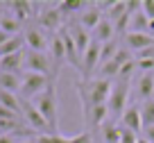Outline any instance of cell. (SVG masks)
Instances as JSON below:
<instances>
[{
	"mask_svg": "<svg viewBox=\"0 0 154 143\" xmlns=\"http://www.w3.org/2000/svg\"><path fill=\"white\" fill-rule=\"evenodd\" d=\"M32 102H34V107L41 111L45 123L50 125V132L59 134V111H57V89H54V80H50L48 89L41 95H36Z\"/></svg>",
	"mask_w": 154,
	"mask_h": 143,
	"instance_id": "cell-1",
	"label": "cell"
},
{
	"mask_svg": "<svg viewBox=\"0 0 154 143\" xmlns=\"http://www.w3.org/2000/svg\"><path fill=\"white\" fill-rule=\"evenodd\" d=\"M127 102H129V80H118L111 89V95H109V116L111 120L120 123L122 114L127 111Z\"/></svg>",
	"mask_w": 154,
	"mask_h": 143,
	"instance_id": "cell-2",
	"label": "cell"
},
{
	"mask_svg": "<svg viewBox=\"0 0 154 143\" xmlns=\"http://www.w3.org/2000/svg\"><path fill=\"white\" fill-rule=\"evenodd\" d=\"M79 86H82V91L86 93L88 102H91V109H93V107H97V105H106V102H109V95H111V89H113V82L95 77V80L82 82Z\"/></svg>",
	"mask_w": 154,
	"mask_h": 143,
	"instance_id": "cell-3",
	"label": "cell"
},
{
	"mask_svg": "<svg viewBox=\"0 0 154 143\" xmlns=\"http://www.w3.org/2000/svg\"><path fill=\"white\" fill-rule=\"evenodd\" d=\"M50 84L48 75H38V73H23V82H20V98L23 100H34L36 95H41Z\"/></svg>",
	"mask_w": 154,
	"mask_h": 143,
	"instance_id": "cell-4",
	"label": "cell"
},
{
	"mask_svg": "<svg viewBox=\"0 0 154 143\" xmlns=\"http://www.w3.org/2000/svg\"><path fill=\"white\" fill-rule=\"evenodd\" d=\"M20 116H23L25 125H27L29 129H34V132H38V134H52L50 132V125L45 123V118L41 116V111L34 107L32 100H23V98H20Z\"/></svg>",
	"mask_w": 154,
	"mask_h": 143,
	"instance_id": "cell-5",
	"label": "cell"
},
{
	"mask_svg": "<svg viewBox=\"0 0 154 143\" xmlns=\"http://www.w3.org/2000/svg\"><path fill=\"white\" fill-rule=\"evenodd\" d=\"M25 73H38L52 80V62L48 52H34L25 48Z\"/></svg>",
	"mask_w": 154,
	"mask_h": 143,
	"instance_id": "cell-6",
	"label": "cell"
},
{
	"mask_svg": "<svg viewBox=\"0 0 154 143\" xmlns=\"http://www.w3.org/2000/svg\"><path fill=\"white\" fill-rule=\"evenodd\" d=\"M23 37H25V46H27V50H34V52H45V50L50 48V41H48V37H45V32L41 27L29 25V27H25Z\"/></svg>",
	"mask_w": 154,
	"mask_h": 143,
	"instance_id": "cell-7",
	"label": "cell"
},
{
	"mask_svg": "<svg viewBox=\"0 0 154 143\" xmlns=\"http://www.w3.org/2000/svg\"><path fill=\"white\" fill-rule=\"evenodd\" d=\"M48 55H50V62H52V80H57L59 71H61L66 62V48H63V41L59 34H54L52 41H50V48H48Z\"/></svg>",
	"mask_w": 154,
	"mask_h": 143,
	"instance_id": "cell-8",
	"label": "cell"
},
{
	"mask_svg": "<svg viewBox=\"0 0 154 143\" xmlns=\"http://www.w3.org/2000/svg\"><path fill=\"white\" fill-rule=\"evenodd\" d=\"M100 48L102 46L97 41H91V46L86 48V52L82 55V77L84 80L91 77L97 71V66H100Z\"/></svg>",
	"mask_w": 154,
	"mask_h": 143,
	"instance_id": "cell-9",
	"label": "cell"
},
{
	"mask_svg": "<svg viewBox=\"0 0 154 143\" xmlns=\"http://www.w3.org/2000/svg\"><path fill=\"white\" fill-rule=\"evenodd\" d=\"M125 46H127V50L140 55L143 50L154 46V37L147 34V32H127L125 34Z\"/></svg>",
	"mask_w": 154,
	"mask_h": 143,
	"instance_id": "cell-10",
	"label": "cell"
},
{
	"mask_svg": "<svg viewBox=\"0 0 154 143\" xmlns=\"http://www.w3.org/2000/svg\"><path fill=\"white\" fill-rule=\"evenodd\" d=\"M61 11H59V7H45V9L38 11V27H43V30H50V32H57L59 27H61Z\"/></svg>",
	"mask_w": 154,
	"mask_h": 143,
	"instance_id": "cell-11",
	"label": "cell"
},
{
	"mask_svg": "<svg viewBox=\"0 0 154 143\" xmlns=\"http://www.w3.org/2000/svg\"><path fill=\"white\" fill-rule=\"evenodd\" d=\"M59 37H61V41H63V48H66V62L70 64L72 68L82 71V55H79V50H77V46H75V41H72L70 32H68V30L63 27L61 32H59Z\"/></svg>",
	"mask_w": 154,
	"mask_h": 143,
	"instance_id": "cell-12",
	"label": "cell"
},
{
	"mask_svg": "<svg viewBox=\"0 0 154 143\" xmlns=\"http://www.w3.org/2000/svg\"><path fill=\"white\" fill-rule=\"evenodd\" d=\"M120 127L129 129V132H134V134H140V129H143V120H140V105L127 107V111L122 114V118H120Z\"/></svg>",
	"mask_w": 154,
	"mask_h": 143,
	"instance_id": "cell-13",
	"label": "cell"
},
{
	"mask_svg": "<svg viewBox=\"0 0 154 143\" xmlns=\"http://www.w3.org/2000/svg\"><path fill=\"white\" fill-rule=\"evenodd\" d=\"M25 68V50L23 52L9 55V57H0V73H11V75H20Z\"/></svg>",
	"mask_w": 154,
	"mask_h": 143,
	"instance_id": "cell-14",
	"label": "cell"
},
{
	"mask_svg": "<svg viewBox=\"0 0 154 143\" xmlns=\"http://www.w3.org/2000/svg\"><path fill=\"white\" fill-rule=\"evenodd\" d=\"M68 32H70V37H72V41H75V46H77V50H79V55H84L86 52V48L91 46V34H88V30H84L79 23H70L68 25Z\"/></svg>",
	"mask_w": 154,
	"mask_h": 143,
	"instance_id": "cell-15",
	"label": "cell"
},
{
	"mask_svg": "<svg viewBox=\"0 0 154 143\" xmlns=\"http://www.w3.org/2000/svg\"><path fill=\"white\" fill-rule=\"evenodd\" d=\"M102 21H104V14H102V11L97 9L95 5H91V7H88V9H84L82 14H79V21H77V23L82 25L84 30H88V32H93V30H95L97 25L102 23Z\"/></svg>",
	"mask_w": 154,
	"mask_h": 143,
	"instance_id": "cell-16",
	"label": "cell"
},
{
	"mask_svg": "<svg viewBox=\"0 0 154 143\" xmlns=\"http://www.w3.org/2000/svg\"><path fill=\"white\" fill-rule=\"evenodd\" d=\"M136 98H140V102L154 98V73H143L138 77V82H136Z\"/></svg>",
	"mask_w": 154,
	"mask_h": 143,
	"instance_id": "cell-17",
	"label": "cell"
},
{
	"mask_svg": "<svg viewBox=\"0 0 154 143\" xmlns=\"http://www.w3.org/2000/svg\"><path fill=\"white\" fill-rule=\"evenodd\" d=\"M113 34H116L113 23H111V21H106V16H104V21H102V23L91 32V39H93V41H97L100 46H104V43L113 41Z\"/></svg>",
	"mask_w": 154,
	"mask_h": 143,
	"instance_id": "cell-18",
	"label": "cell"
},
{
	"mask_svg": "<svg viewBox=\"0 0 154 143\" xmlns=\"http://www.w3.org/2000/svg\"><path fill=\"white\" fill-rule=\"evenodd\" d=\"M100 134H102V143H120V136H122L120 123H116V120L109 118L100 127Z\"/></svg>",
	"mask_w": 154,
	"mask_h": 143,
	"instance_id": "cell-19",
	"label": "cell"
},
{
	"mask_svg": "<svg viewBox=\"0 0 154 143\" xmlns=\"http://www.w3.org/2000/svg\"><path fill=\"white\" fill-rule=\"evenodd\" d=\"M7 7L11 9V14L16 16V18L23 23L25 18H29V16L34 14V2H27V0H11V2H7Z\"/></svg>",
	"mask_w": 154,
	"mask_h": 143,
	"instance_id": "cell-20",
	"label": "cell"
},
{
	"mask_svg": "<svg viewBox=\"0 0 154 143\" xmlns=\"http://www.w3.org/2000/svg\"><path fill=\"white\" fill-rule=\"evenodd\" d=\"M25 37L23 34H16V37H9V41L0 48V57H9V55H16V52H23L25 50Z\"/></svg>",
	"mask_w": 154,
	"mask_h": 143,
	"instance_id": "cell-21",
	"label": "cell"
},
{
	"mask_svg": "<svg viewBox=\"0 0 154 143\" xmlns=\"http://www.w3.org/2000/svg\"><path fill=\"white\" fill-rule=\"evenodd\" d=\"M0 30H2V32H7L9 34V37H16V34H23L20 32V21L16 18L14 14H2L0 16Z\"/></svg>",
	"mask_w": 154,
	"mask_h": 143,
	"instance_id": "cell-22",
	"label": "cell"
},
{
	"mask_svg": "<svg viewBox=\"0 0 154 143\" xmlns=\"http://www.w3.org/2000/svg\"><path fill=\"white\" fill-rule=\"evenodd\" d=\"M59 11H61V16L66 18V16H70V14H77V11H84V9H88V2H84V0H63V2H59Z\"/></svg>",
	"mask_w": 154,
	"mask_h": 143,
	"instance_id": "cell-23",
	"label": "cell"
},
{
	"mask_svg": "<svg viewBox=\"0 0 154 143\" xmlns=\"http://www.w3.org/2000/svg\"><path fill=\"white\" fill-rule=\"evenodd\" d=\"M23 75H11V73H0V89L9 91V93H18Z\"/></svg>",
	"mask_w": 154,
	"mask_h": 143,
	"instance_id": "cell-24",
	"label": "cell"
},
{
	"mask_svg": "<svg viewBox=\"0 0 154 143\" xmlns=\"http://www.w3.org/2000/svg\"><path fill=\"white\" fill-rule=\"evenodd\" d=\"M149 23H152V21H149L147 16L143 14V9H140V11H136V14H131L129 32H147L149 34Z\"/></svg>",
	"mask_w": 154,
	"mask_h": 143,
	"instance_id": "cell-25",
	"label": "cell"
},
{
	"mask_svg": "<svg viewBox=\"0 0 154 143\" xmlns=\"http://www.w3.org/2000/svg\"><path fill=\"white\" fill-rule=\"evenodd\" d=\"M0 105L11 109V111H16V114H20V98L16 93H9V91L0 89Z\"/></svg>",
	"mask_w": 154,
	"mask_h": 143,
	"instance_id": "cell-26",
	"label": "cell"
},
{
	"mask_svg": "<svg viewBox=\"0 0 154 143\" xmlns=\"http://www.w3.org/2000/svg\"><path fill=\"white\" fill-rule=\"evenodd\" d=\"M140 120H143V129L154 125V98L140 102Z\"/></svg>",
	"mask_w": 154,
	"mask_h": 143,
	"instance_id": "cell-27",
	"label": "cell"
},
{
	"mask_svg": "<svg viewBox=\"0 0 154 143\" xmlns=\"http://www.w3.org/2000/svg\"><path fill=\"white\" fill-rule=\"evenodd\" d=\"M118 50H120V43L116 41H109L104 43V46L100 48V64H106V62H113V57L118 55Z\"/></svg>",
	"mask_w": 154,
	"mask_h": 143,
	"instance_id": "cell-28",
	"label": "cell"
},
{
	"mask_svg": "<svg viewBox=\"0 0 154 143\" xmlns=\"http://www.w3.org/2000/svg\"><path fill=\"white\" fill-rule=\"evenodd\" d=\"M125 14H129V11H127V0H118V2H113V5L109 7V11H106V21L116 23V21H120Z\"/></svg>",
	"mask_w": 154,
	"mask_h": 143,
	"instance_id": "cell-29",
	"label": "cell"
},
{
	"mask_svg": "<svg viewBox=\"0 0 154 143\" xmlns=\"http://www.w3.org/2000/svg\"><path fill=\"white\" fill-rule=\"evenodd\" d=\"M36 143H68V136H63V134H38Z\"/></svg>",
	"mask_w": 154,
	"mask_h": 143,
	"instance_id": "cell-30",
	"label": "cell"
},
{
	"mask_svg": "<svg viewBox=\"0 0 154 143\" xmlns=\"http://www.w3.org/2000/svg\"><path fill=\"white\" fill-rule=\"evenodd\" d=\"M138 71V66H136V59H131V62H127L125 66H120V75H118V80H131V75Z\"/></svg>",
	"mask_w": 154,
	"mask_h": 143,
	"instance_id": "cell-31",
	"label": "cell"
},
{
	"mask_svg": "<svg viewBox=\"0 0 154 143\" xmlns=\"http://www.w3.org/2000/svg\"><path fill=\"white\" fill-rule=\"evenodd\" d=\"M68 143H91V132H88V129H84L82 134L70 136V138H68Z\"/></svg>",
	"mask_w": 154,
	"mask_h": 143,
	"instance_id": "cell-32",
	"label": "cell"
},
{
	"mask_svg": "<svg viewBox=\"0 0 154 143\" xmlns=\"http://www.w3.org/2000/svg\"><path fill=\"white\" fill-rule=\"evenodd\" d=\"M120 129H122V136H120V143H138V134L129 132V129H125V127H120Z\"/></svg>",
	"mask_w": 154,
	"mask_h": 143,
	"instance_id": "cell-33",
	"label": "cell"
},
{
	"mask_svg": "<svg viewBox=\"0 0 154 143\" xmlns=\"http://www.w3.org/2000/svg\"><path fill=\"white\" fill-rule=\"evenodd\" d=\"M143 14L149 21H154V0H143Z\"/></svg>",
	"mask_w": 154,
	"mask_h": 143,
	"instance_id": "cell-34",
	"label": "cell"
},
{
	"mask_svg": "<svg viewBox=\"0 0 154 143\" xmlns=\"http://www.w3.org/2000/svg\"><path fill=\"white\" fill-rule=\"evenodd\" d=\"M143 138H147L149 143H154V125H152V127H145V129H143Z\"/></svg>",
	"mask_w": 154,
	"mask_h": 143,
	"instance_id": "cell-35",
	"label": "cell"
},
{
	"mask_svg": "<svg viewBox=\"0 0 154 143\" xmlns=\"http://www.w3.org/2000/svg\"><path fill=\"white\" fill-rule=\"evenodd\" d=\"M0 143H16V136H11V134H0Z\"/></svg>",
	"mask_w": 154,
	"mask_h": 143,
	"instance_id": "cell-36",
	"label": "cell"
},
{
	"mask_svg": "<svg viewBox=\"0 0 154 143\" xmlns=\"http://www.w3.org/2000/svg\"><path fill=\"white\" fill-rule=\"evenodd\" d=\"M7 41H9V34H7V32H2V30H0V48L5 46Z\"/></svg>",
	"mask_w": 154,
	"mask_h": 143,
	"instance_id": "cell-37",
	"label": "cell"
},
{
	"mask_svg": "<svg viewBox=\"0 0 154 143\" xmlns=\"http://www.w3.org/2000/svg\"><path fill=\"white\" fill-rule=\"evenodd\" d=\"M18 143H36V138H27V141H18Z\"/></svg>",
	"mask_w": 154,
	"mask_h": 143,
	"instance_id": "cell-38",
	"label": "cell"
},
{
	"mask_svg": "<svg viewBox=\"0 0 154 143\" xmlns=\"http://www.w3.org/2000/svg\"><path fill=\"white\" fill-rule=\"evenodd\" d=\"M2 7H7V5H5V2H0V16L5 14V9H2Z\"/></svg>",
	"mask_w": 154,
	"mask_h": 143,
	"instance_id": "cell-39",
	"label": "cell"
},
{
	"mask_svg": "<svg viewBox=\"0 0 154 143\" xmlns=\"http://www.w3.org/2000/svg\"><path fill=\"white\" fill-rule=\"evenodd\" d=\"M138 143H149L147 138H143V136H138Z\"/></svg>",
	"mask_w": 154,
	"mask_h": 143,
	"instance_id": "cell-40",
	"label": "cell"
}]
</instances>
